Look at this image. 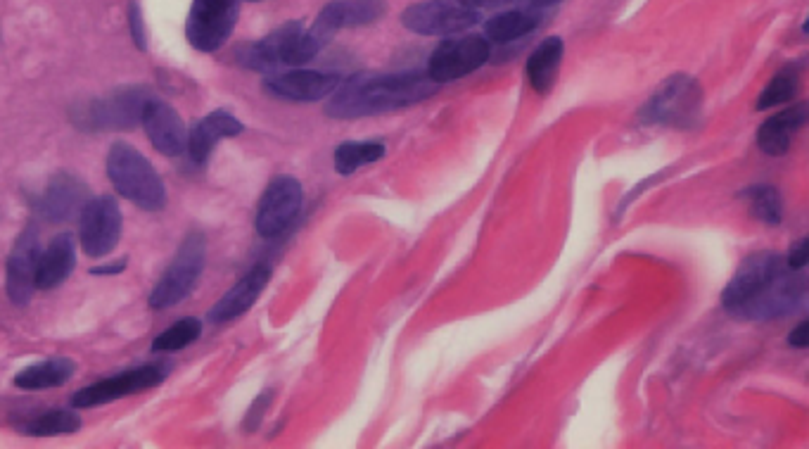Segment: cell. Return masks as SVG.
Segmentation results:
<instances>
[{
	"instance_id": "cell-11",
	"label": "cell",
	"mask_w": 809,
	"mask_h": 449,
	"mask_svg": "<svg viewBox=\"0 0 809 449\" xmlns=\"http://www.w3.org/2000/svg\"><path fill=\"white\" fill-rule=\"evenodd\" d=\"M124 229V217L114 195H98L79 214V243L88 257L100 259L117 248Z\"/></svg>"
},
{
	"instance_id": "cell-6",
	"label": "cell",
	"mask_w": 809,
	"mask_h": 449,
	"mask_svg": "<svg viewBox=\"0 0 809 449\" xmlns=\"http://www.w3.org/2000/svg\"><path fill=\"white\" fill-rule=\"evenodd\" d=\"M207 264V236L202 231H190L183 238L181 248H178L176 257L164 271L157 286L150 293V307L152 309H169L176 307L193 293L197 281H200L202 271Z\"/></svg>"
},
{
	"instance_id": "cell-26",
	"label": "cell",
	"mask_w": 809,
	"mask_h": 449,
	"mask_svg": "<svg viewBox=\"0 0 809 449\" xmlns=\"http://www.w3.org/2000/svg\"><path fill=\"white\" fill-rule=\"evenodd\" d=\"M385 153H387L385 143L380 141H345L335 148L333 155L335 172L342 176H352L354 172H359L361 167L380 162Z\"/></svg>"
},
{
	"instance_id": "cell-7",
	"label": "cell",
	"mask_w": 809,
	"mask_h": 449,
	"mask_svg": "<svg viewBox=\"0 0 809 449\" xmlns=\"http://www.w3.org/2000/svg\"><path fill=\"white\" fill-rule=\"evenodd\" d=\"M150 98V91L145 86L119 88L110 96L81 105L79 112L74 115V122L86 131L133 129V126L140 124L143 107Z\"/></svg>"
},
{
	"instance_id": "cell-1",
	"label": "cell",
	"mask_w": 809,
	"mask_h": 449,
	"mask_svg": "<svg viewBox=\"0 0 809 449\" xmlns=\"http://www.w3.org/2000/svg\"><path fill=\"white\" fill-rule=\"evenodd\" d=\"M807 302V281L788 269L786 257L762 250L745 257L722 293L726 312L743 321H776L798 314Z\"/></svg>"
},
{
	"instance_id": "cell-2",
	"label": "cell",
	"mask_w": 809,
	"mask_h": 449,
	"mask_svg": "<svg viewBox=\"0 0 809 449\" xmlns=\"http://www.w3.org/2000/svg\"><path fill=\"white\" fill-rule=\"evenodd\" d=\"M425 72L354 74L328 96L326 115L333 119H361L413 107L437 93Z\"/></svg>"
},
{
	"instance_id": "cell-16",
	"label": "cell",
	"mask_w": 809,
	"mask_h": 449,
	"mask_svg": "<svg viewBox=\"0 0 809 449\" xmlns=\"http://www.w3.org/2000/svg\"><path fill=\"white\" fill-rule=\"evenodd\" d=\"M385 12L387 0H330L326 8L318 12L311 31L321 41L330 43L337 31L371 27L385 17Z\"/></svg>"
},
{
	"instance_id": "cell-23",
	"label": "cell",
	"mask_w": 809,
	"mask_h": 449,
	"mask_svg": "<svg viewBox=\"0 0 809 449\" xmlns=\"http://www.w3.org/2000/svg\"><path fill=\"white\" fill-rule=\"evenodd\" d=\"M76 267V238L72 233H60L38 257L36 288L53 290L72 276Z\"/></svg>"
},
{
	"instance_id": "cell-4",
	"label": "cell",
	"mask_w": 809,
	"mask_h": 449,
	"mask_svg": "<svg viewBox=\"0 0 809 449\" xmlns=\"http://www.w3.org/2000/svg\"><path fill=\"white\" fill-rule=\"evenodd\" d=\"M107 176L114 191L145 212H159L167 207V186L152 162L133 145L117 141L107 155Z\"/></svg>"
},
{
	"instance_id": "cell-13",
	"label": "cell",
	"mask_w": 809,
	"mask_h": 449,
	"mask_svg": "<svg viewBox=\"0 0 809 449\" xmlns=\"http://www.w3.org/2000/svg\"><path fill=\"white\" fill-rule=\"evenodd\" d=\"M169 369L159 364H145L136 366V369L121 371L117 376L103 378V381L86 385L79 392H74L72 404L76 409H93L103 407V404L117 402L126 395H136V392L157 388L164 383Z\"/></svg>"
},
{
	"instance_id": "cell-10",
	"label": "cell",
	"mask_w": 809,
	"mask_h": 449,
	"mask_svg": "<svg viewBox=\"0 0 809 449\" xmlns=\"http://www.w3.org/2000/svg\"><path fill=\"white\" fill-rule=\"evenodd\" d=\"M480 22V12L458 0H420L401 12V24L420 36L465 34Z\"/></svg>"
},
{
	"instance_id": "cell-35",
	"label": "cell",
	"mask_w": 809,
	"mask_h": 449,
	"mask_svg": "<svg viewBox=\"0 0 809 449\" xmlns=\"http://www.w3.org/2000/svg\"><path fill=\"white\" fill-rule=\"evenodd\" d=\"M126 264H129V259L121 257V259H117V262L103 264V267H93L91 274L93 276H114V274H121V271L126 269Z\"/></svg>"
},
{
	"instance_id": "cell-29",
	"label": "cell",
	"mask_w": 809,
	"mask_h": 449,
	"mask_svg": "<svg viewBox=\"0 0 809 449\" xmlns=\"http://www.w3.org/2000/svg\"><path fill=\"white\" fill-rule=\"evenodd\" d=\"M748 200V210L755 219L767 226H779L783 221V200L774 186H750L741 193Z\"/></svg>"
},
{
	"instance_id": "cell-8",
	"label": "cell",
	"mask_w": 809,
	"mask_h": 449,
	"mask_svg": "<svg viewBox=\"0 0 809 449\" xmlns=\"http://www.w3.org/2000/svg\"><path fill=\"white\" fill-rule=\"evenodd\" d=\"M489 58H492V48H489V41L484 36L461 34L458 39H449L447 36L430 53L425 74L435 84L442 86L477 72V69L487 65Z\"/></svg>"
},
{
	"instance_id": "cell-17",
	"label": "cell",
	"mask_w": 809,
	"mask_h": 449,
	"mask_svg": "<svg viewBox=\"0 0 809 449\" xmlns=\"http://www.w3.org/2000/svg\"><path fill=\"white\" fill-rule=\"evenodd\" d=\"M88 200H91V193L79 176L72 172H57L48 181L46 191L38 195L36 212L48 224H67V221L79 217Z\"/></svg>"
},
{
	"instance_id": "cell-24",
	"label": "cell",
	"mask_w": 809,
	"mask_h": 449,
	"mask_svg": "<svg viewBox=\"0 0 809 449\" xmlns=\"http://www.w3.org/2000/svg\"><path fill=\"white\" fill-rule=\"evenodd\" d=\"M563 58H565V41L560 39V36H549V39H544L532 50L525 69L534 91L541 93V96H546V93L551 91L553 84H556L560 65H563Z\"/></svg>"
},
{
	"instance_id": "cell-18",
	"label": "cell",
	"mask_w": 809,
	"mask_h": 449,
	"mask_svg": "<svg viewBox=\"0 0 809 449\" xmlns=\"http://www.w3.org/2000/svg\"><path fill=\"white\" fill-rule=\"evenodd\" d=\"M140 124H143L148 141L157 153L167 157H178L186 153L188 143V129L178 112L169 103L159 98H150L143 107L140 115Z\"/></svg>"
},
{
	"instance_id": "cell-32",
	"label": "cell",
	"mask_w": 809,
	"mask_h": 449,
	"mask_svg": "<svg viewBox=\"0 0 809 449\" xmlns=\"http://www.w3.org/2000/svg\"><path fill=\"white\" fill-rule=\"evenodd\" d=\"M271 400H273V390L261 392V395L257 397V400L252 402L250 411H247L245 423H242V428H245V430H250V433H254V430H257V428L261 426V421H264L266 411H269V407H271Z\"/></svg>"
},
{
	"instance_id": "cell-21",
	"label": "cell",
	"mask_w": 809,
	"mask_h": 449,
	"mask_svg": "<svg viewBox=\"0 0 809 449\" xmlns=\"http://www.w3.org/2000/svg\"><path fill=\"white\" fill-rule=\"evenodd\" d=\"M553 10L556 8H551V5L539 3V0H530L527 8L499 12V15H494L492 20H487V24H484V36H487V41L501 43V46L503 43L520 41L525 39V36L534 34Z\"/></svg>"
},
{
	"instance_id": "cell-5",
	"label": "cell",
	"mask_w": 809,
	"mask_h": 449,
	"mask_svg": "<svg viewBox=\"0 0 809 449\" xmlns=\"http://www.w3.org/2000/svg\"><path fill=\"white\" fill-rule=\"evenodd\" d=\"M705 93L698 79L691 74H672L655 88L648 103L639 110L643 124L670 126V129L691 131L703 117Z\"/></svg>"
},
{
	"instance_id": "cell-15",
	"label": "cell",
	"mask_w": 809,
	"mask_h": 449,
	"mask_svg": "<svg viewBox=\"0 0 809 449\" xmlns=\"http://www.w3.org/2000/svg\"><path fill=\"white\" fill-rule=\"evenodd\" d=\"M342 84L340 74L314 72V69H288V72L266 74L264 91L271 98L288 100V103H318L328 98Z\"/></svg>"
},
{
	"instance_id": "cell-31",
	"label": "cell",
	"mask_w": 809,
	"mask_h": 449,
	"mask_svg": "<svg viewBox=\"0 0 809 449\" xmlns=\"http://www.w3.org/2000/svg\"><path fill=\"white\" fill-rule=\"evenodd\" d=\"M129 29H131L133 46H136L138 50H148V29H145L143 8H140L138 0H131L129 3Z\"/></svg>"
},
{
	"instance_id": "cell-25",
	"label": "cell",
	"mask_w": 809,
	"mask_h": 449,
	"mask_svg": "<svg viewBox=\"0 0 809 449\" xmlns=\"http://www.w3.org/2000/svg\"><path fill=\"white\" fill-rule=\"evenodd\" d=\"M76 373V362L67 357H53L46 359V362L31 364L27 369H22L15 376V385L22 390H50V388H60L72 381V376Z\"/></svg>"
},
{
	"instance_id": "cell-9",
	"label": "cell",
	"mask_w": 809,
	"mask_h": 449,
	"mask_svg": "<svg viewBox=\"0 0 809 449\" xmlns=\"http://www.w3.org/2000/svg\"><path fill=\"white\" fill-rule=\"evenodd\" d=\"M240 17V0H193L186 39L200 53H216L231 39Z\"/></svg>"
},
{
	"instance_id": "cell-28",
	"label": "cell",
	"mask_w": 809,
	"mask_h": 449,
	"mask_svg": "<svg viewBox=\"0 0 809 449\" xmlns=\"http://www.w3.org/2000/svg\"><path fill=\"white\" fill-rule=\"evenodd\" d=\"M79 430L81 419L74 414V411L67 409L46 411V414L36 416V419H31L22 426V433L31 435V438H55V435L79 433Z\"/></svg>"
},
{
	"instance_id": "cell-20",
	"label": "cell",
	"mask_w": 809,
	"mask_h": 449,
	"mask_svg": "<svg viewBox=\"0 0 809 449\" xmlns=\"http://www.w3.org/2000/svg\"><path fill=\"white\" fill-rule=\"evenodd\" d=\"M271 281V267L269 264H257V267L247 271L228 293L221 297L216 305L209 309V321L212 324H228V321L240 319L254 307L264 288Z\"/></svg>"
},
{
	"instance_id": "cell-37",
	"label": "cell",
	"mask_w": 809,
	"mask_h": 449,
	"mask_svg": "<svg viewBox=\"0 0 809 449\" xmlns=\"http://www.w3.org/2000/svg\"><path fill=\"white\" fill-rule=\"evenodd\" d=\"M252 3H257V0H252Z\"/></svg>"
},
{
	"instance_id": "cell-27",
	"label": "cell",
	"mask_w": 809,
	"mask_h": 449,
	"mask_svg": "<svg viewBox=\"0 0 809 449\" xmlns=\"http://www.w3.org/2000/svg\"><path fill=\"white\" fill-rule=\"evenodd\" d=\"M800 91V65H786L774 74L772 81L762 88L760 98H757V110H772V107L786 105L798 96Z\"/></svg>"
},
{
	"instance_id": "cell-36",
	"label": "cell",
	"mask_w": 809,
	"mask_h": 449,
	"mask_svg": "<svg viewBox=\"0 0 809 449\" xmlns=\"http://www.w3.org/2000/svg\"><path fill=\"white\" fill-rule=\"evenodd\" d=\"M458 3H463L465 8H473V10H494V8H501V5L511 3V0H458Z\"/></svg>"
},
{
	"instance_id": "cell-30",
	"label": "cell",
	"mask_w": 809,
	"mask_h": 449,
	"mask_svg": "<svg viewBox=\"0 0 809 449\" xmlns=\"http://www.w3.org/2000/svg\"><path fill=\"white\" fill-rule=\"evenodd\" d=\"M200 335H202V321L188 316V319L176 321V324L169 326L167 331L159 333L155 338V343H152V350L155 352L186 350L188 345H193L200 340Z\"/></svg>"
},
{
	"instance_id": "cell-3",
	"label": "cell",
	"mask_w": 809,
	"mask_h": 449,
	"mask_svg": "<svg viewBox=\"0 0 809 449\" xmlns=\"http://www.w3.org/2000/svg\"><path fill=\"white\" fill-rule=\"evenodd\" d=\"M323 48L326 43L318 41L314 31L295 20L273 29L264 39L235 46L233 62L250 72L276 74L285 67L295 69L307 65Z\"/></svg>"
},
{
	"instance_id": "cell-34",
	"label": "cell",
	"mask_w": 809,
	"mask_h": 449,
	"mask_svg": "<svg viewBox=\"0 0 809 449\" xmlns=\"http://www.w3.org/2000/svg\"><path fill=\"white\" fill-rule=\"evenodd\" d=\"M788 345L798 347V350H805V347H809V324H807V321H800V324L795 326L791 333H788Z\"/></svg>"
},
{
	"instance_id": "cell-12",
	"label": "cell",
	"mask_w": 809,
	"mask_h": 449,
	"mask_svg": "<svg viewBox=\"0 0 809 449\" xmlns=\"http://www.w3.org/2000/svg\"><path fill=\"white\" fill-rule=\"evenodd\" d=\"M304 191L302 183L295 176H276L257 205V233L261 238H280L295 224L299 210H302Z\"/></svg>"
},
{
	"instance_id": "cell-33",
	"label": "cell",
	"mask_w": 809,
	"mask_h": 449,
	"mask_svg": "<svg viewBox=\"0 0 809 449\" xmlns=\"http://www.w3.org/2000/svg\"><path fill=\"white\" fill-rule=\"evenodd\" d=\"M807 259H809V240L802 238V240H798V243L793 245L791 252H788L786 264H788V269L802 271V269L807 267Z\"/></svg>"
},
{
	"instance_id": "cell-19",
	"label": "cell",
	"mask_w": 809,
	"mask_h": 449,
	"mask_svg": "<svg viewBox=\"0 0 809 449\" xmlns=\"http://www.w3.org/2000/svg\"><path fill=\"white\" fill-rule=\"evenodd\" d=\"M242 131H245V126H242L240 119L226 110L209 112V115L197 119L193 129L188 131L186 143V153L190 155V162L197 164V167H205L216 145L226 141V138L240 136Z\"/></svg>"
},
{
	"instance_id": "cell-22",
	"label": "cell",
	"mask_w": 809,
	"mask_h": 449,
	"mask_svg": "<svg viewBox=\"0 0 809 449\" xmlns=\"http://www.w3.org/2000/svg\"><path fill=\"white\" fill-rule=\"evenodd\" d=\"M809 119V105L798 103L788 110L779 112V115H772L769 119H764L760 129H757V145L764 155L772 157H783L791 150V143L802 126L807 124Z\"/></svg>"
},
{
	"instance_id": "cell-14",
	"label": "cell",
	"mask_w": 809,
	"mask_h": 449,
	"mask_svg": "<svg viewBox=\"0 0 809 449\" xmlns=\"http://www.w3.org/2000/svg\"><path fill=\"white\" fill-rule=\"evenodd\" d=\"M41 257V243H38V229L29 224L19 233L15 245L8 255V269H5V290L12 305L27 307L36 293V269Z\"/></svg>"
}]
</instances>
